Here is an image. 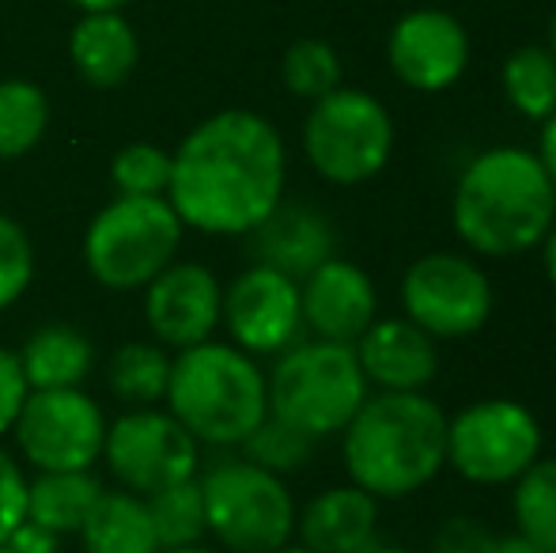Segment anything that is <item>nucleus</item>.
Masks as SVG:
<instances>
[{
  "label": "nucleus",
  "instance_id": "9b49d317",
  "mask_svg": "<svg viewBox=\"0 0 556 553\" xmlns=\"http://www.w3.org/2000/svg\"><path fill=\"white\" fill-rule=\"evenodd\" d=\"M20 455L38 470H91L103 458L106 417L80 387L30 391L12 425Z\"/></svg>",
  "mask_w": 556,
  "mask_h": 553
},
{
  "label": "nucleus",
  "instance_id": "aec40b11",
  "mask_svg": "<svg viewBox=\"0 0 556 553\" xmlns=\"http://www.w3.org/2000/svg\"><path fill=\"white\" fill-rule=\"evenodd\" d=\"M68 58L76 73L91 88H117L132 76L140 58V42L122 12H84V20L68 35Z\"/></svg>",
  "mask_w": 556,
  "mask_h": 553
},
{
  "label": "nucleus",
  "instance_id": "6e6552de",
  "mask_svg": "<svg viewBox=\"0 0 556 553\" xmlns=\"http://www.w3.org/2000/svg\"><path fill=\"white\" fill-rule=\"evenodd\" d=\"M186 224L167 198H117L84 231V266L111 292L144 288L178 259Z\"/></svg>",
  "mask_w": 556,
  "mask_h": 553
},
{
  "label": "nucleus",
  "instance_id": "ddd939ff",
  "mask_svg": "<svg viewBox=\"0 0 556 553\" xmlns=\"http://www.w3.org/2000/svg\"><path fill=\"white\" fill-rule=\"evenodd\" d=\"M220 326L250 356H277L303 338L300 280L273 266H247L231 285H224Z\"/></svg>",
  "mask_w": 556,
  "mask_h": 553
},
{
  "label": "nucleus",
  "instance_id": "f03ea898",
  "mask_svg": "<svg viewBox=\"0 0 556 553\" xmlns=\"http://www.w3.org/2000/svg\"><path fill=\"white\" fill-rule=\"evenodd\" d=\"M553 221L556 186L534 148H484L454 178L451 224L473 259H522L542 247Z\"/></svg>",
  "mask_w": 556,
  "mask_h": 553
},
{
  "label": "nucleus",
  "instance_id": "72a5a7b5",
  "mask_svg": "<svg viewBox=\"0 0 556 553\" xmlns=\"http://www.w3.org/2000/svg\"><path fill=\"white\" fill-rule=\"evenodd\" d=\"M27 474L15 463V455H8L0 448V542L27 519Z\"/></svg>",
  "mask_w": 556,
  "mask_h": 553
},
{
  "label": "nucleus",
  "instance_id": "37998d69",
  "mask_svg": "<svg viewBox=\"0 0 556 553\" xmlns=\"http://www.w3.org/2000/svg\"><path fill=\"white\" fill-rule=\"evenodd\" d=\"M163 553H224V550H208V546H178V550H163Z\"/></svg>",
  "mask_w": 556,
  "mask_h": 553
},
{
  "label": "nucleus",
  "instance_id": "dca6fc26",
  "mask_svg": "<svg viewBox=\"0 0 556 553\" xmlns=\"http://www.w3.org/2000/svg\"><path fill=\"white\" fill-rule=\"evenodd\" d=\"M303 330L311 338L356 345V338L379 318V285L359 262L330 254L300 280Z\"/></svg>",
  "mask_w": 556,
  "mask_h": 553
},
{
  "label": "nucleus",
  "instance_id": "e433bc0d",
  "mask_svg": "<svg viewBox=\"0 0 556 553\" xmlns=\"http://www.w3.org/2000/svg\"><path fill=\"white\" fill-rule=\"evenodd\" d=\"M534 152H538V160H542L545 175H549L553 186H556V114L542 122V134H538V148H534Z\"/></svg>",
  "mask_w": 556,
  "mask_h": 553
},
{
  "label": "nucleus",
  "instance_id": "c03bdc74",
  "mask_svg": "<svg viewBox=\"0 0 556 553\" xmlns=\"http://www.w3.org/2000/svg\"><path fill=\"white\" fill-rule=\"evenodd\" d=\"M545 46H549V50L556 53V12H553V20H549V42H545Z\"/></svg>",
  "mask_w": 556,
  "mask_h": 553
},
{
  "label": "nucleus",
  "instance_id": "4468645a",
  "mask_svg": "<svg viewBox=\"0 0 556 553\" xmlns=\"http://www.w3.org/2000/svg\"><path fill=\"white\" fill-rule=\"evenodd\" d=\"M473 42L462 27L458 15L443 8H413L390 27L387 61L397 84L420 91V96H440L451 91L466 76Z\"/></svg>",
  "mask_w": 556,
  "mask_h": 553
},
{
  "label": "nucleus",
  "instance_id": "6ab92c4d",
  "mask_svg": "<svg viewBox=\"0 0 556 553\" xmlns=\"http://www.w3.org/2000/svg\"><path fill=\"white\" fill-rule=\"evenodd\" d=\"M382 501L352 481L326 486L295 516V542L318 553H364L382 539Z\"/></svg>",
  "mask_w": 556,
  "mask_h": 553
},
{
  "label": "nucleus",
  "instance_id": "2eb2a0df",
  "mask_svg": "<svg viewBox=\"0 0 556 553\" xmlns=\"http://www.w3.org/2000/svg\"><path fill=\"white\" fill-rule=\"evenodd\" d=\"M224 285L201 262H170L144 285V318L155 341L170 349L201 345L220 326Z\"/></svg>",
  "mask_w": 556,
  "mask_h": 553
},
{
  "label": "nucleus",
  "instance_id": "7ed1b4c3",
  "mask_svg": "<svg viewBox=\"0 0 556 553\" xmlns=\"http://www.w3.org/2000/svg\"><path fill=\"white\" fill-rule=\"evenodd\" d=\"M344 478L375 501H409L446 470V414L428 391H371L341 432Z\"/></svg>",
  "mask_w": 556,
  "mask_h": 553
},
{
  "label": "nucleus",
  "instance_id": "79ce46f5",
  "mask_svg": "<svg viewBox=\"0 0 556 553\" xmlns=\"http://www.w3.org/2000/svg\"><path fill=\"white\" fill-rule=\"evenodd\" d=\"M273 553H318V550H311V546H303V542H285V546H280V550H273Z\"/></svg>",
  "mask_w": 556,
  "mask_h": 553
},
{
  "label": "nucleus",
  "instance_id": "393cba45",
  "mask_svg": "<svg viewBox=\"0 0 556 553\" xmlns=\"http://www.w3.org/2000/svg\"><path fill=\"white\" fill-rule=\"evenodd\" d=\"M167 379H170V356L155 341H129L106 364V387H111L117 402H125L132 410L155 406L167 394Z\"/></svg>",
  "mask_w": 556,
  "mask_h": 553
},
{
  "label": "nucleus",
  "instance_id": "9d476101",
  "mask_svg": "<svg viewBox=\"0 0 556 553\" xmlns=\"http://www.w3.org/2000/svg\"><path fill=\"white\" fill-rule=\"evenodd\" d=\"M397 303L402 315L435 341H466L489 326L496 288L469 251H428L405 266Z\"/></svg>",
  "mask_w": 556,
  "mask_h": 553
},
{
  "label": "nucleus",
  "instance_id": "f8f14e48",
  "mask_svg": "<svg viewBox=\"0 0 556 553\" xmlns=\"http://www.w3.org/2000/svg\"><path fill=\"white\" fill-rule=\"evenodd\" d=\"M103 458L122 489L148 497L175 481L198 478L201 443L186 432V425L170 410L140 406L106 425Z\"/></svg>",
  "mask_w": 556,
  "mask_h": 553
},
{
  "label": "nucleus",
  "instance_id": "58836bf2",
  "mask_svg": "<svg viewBox=\"0 0 556 553\" xmlns=\"http://www.w3.org/2000/svg\"><path fill=\"white\" fill-rule=\"evenodd\" d=\"M542 269H545V280H549V288L556 292V221H553V228L545 231V239H542Z\"/></svg>",
  "mask_w": 556,
  "mask_h": 553
},
{
  "label": "nucleus",
  "instance_id": "4c0bfd02",
  "mask_svg": "<svg viewBox=\"0 0 556 553\" xmlns=\"http://www.w3.org/2000/svg\"><path fill=\"white\" fill-rule=\"evenodd\" d=\"M489 553H553V550H545V546H538V542L522 539L519 531H507V535H496V539H492Z\"/></svg>",
  "mask_w": 556,
  "mask_h": 553
},
{
  "label": "nucleus",
  "instance_id": "2f4dec72",
  "mask_svg": "<svg viewBox=\"0 0 556 553\" xmlns=\"http://www.w3.org/2000/svg\"><path fill=\"white\" fill-rule=\"evenodd\" d=\"M35 280V243L8 213H0V311L12 307Z\"/></svg>",
  "mask_w": 556,
  "mask_h": 553
},
{
  "label": "nucleus",
  "instance_id": "a19ab883",
  "mask_svg": "<svg viewBox=\"0 0 556 553\" xmlns=\"http://www.w3.org/2000/svg\"><path fill=\"white\" fill-rule=\"evenodd\" d=\"M364 553H413L409 546H402V542H387V539H379L375 546H367Z\"/></svg>",
  "mask_w": 556,
  "mask_h": 553
},
{
  "label": "nucleus",
  "instance_id": "a878e982",
  "mask_svg": "<svg viewBox=\"0 0 556 553\" xmlns=\"http://www.w3.org/2000/svg\"><path fill=\"white\" fill-rule=\"evenodd\" d=\"M511 527L556 553V455H542L511 481Z\"/></svg>",
  "mask_w": 556,
  "mask_h": 553
},
{
  "label": "nucleus",
  "instance_id": "c9c22d12",
  "mask_svg": "<svg viewBox=\"0 0 556 553\" xmlns=\"http://www.w3.org/2000/svg\"><path fill=\"white\" fill-rule=\"evenodd\" d=\"M4 550L8 553H58L61 550V535L38 527L35 519H23V524L4 539Z\"/></svg>",
  "mask_w": 556,
  "mask_h": 553
},
{
  "label": "nucleus",
  "instance_id": "1a4fd4ad",
  "mask_svg": "<svg viewBox=\"0 0 556 553\" xmlns=\"http://www.w3.org/2000/svg\"><path fill=\"white\" fill-rule=\"evenodd\" d=\"M542 455V420L519 399H481L446 414V470L466 486L507 489Z\"/></svg>",
  "mask_w": 556,
  "mask_h": 553
},
{
  "label": "nucleus",
  "instance_id": "a18cd8bd",
  "mask_svg": "<svg viewBox=\"0 0 556 553\" xmlns=\"http://www.w3.org/2000/svg\"><path fill=\"white\" fill-rule=\"evenodd\" d=\"M0 553H8V550H4V542H0Z\"/></svg>",
  "mask_w": 556,
  "mask_h": 553
},
{
  "label": "nucleus",
  "instance_id": "412c9836",
  "mask_svg": "<svg viewBox=\"0 0 556 553\" xmlns=\"http://www.w3.org/2000/svg\"><path fill=\"white\" fill-rule=\"evenodd\" d=\"M15 356L30 391H58V387H80L91 376L96 345L76 326L50 323L38 326Z\"/></svg>",
  "mask_w": 556,
  "mask_h": 553
},
{
  "label": "nucleus",
  "instance_id": "bb28decb",
  "mask_svg": "<svg viewBox=\"0 0 556 553\" xmlns=\"http://www.w3.org/2000/svg\"><path fill=\"white\" fill-rule=\"evenodd\" d=\"M144 504H148V516H152L160 550H178V546H198V542H205L208 524H205V497H201L198 478L155 489V493L144 497Z\"/></svg>",
  "mask_w": 556,
  "mask_h": 553
},
{
  "label": "nucleus",
  "instance_id": "4be33fe9",
  "mask_svg": "<svg viewBox=\"0 0 556 553\" xmlns=\"http://www.w3.org/2000/svg\"><path fill=\"white\" fill-rule=\"evenodd\" d=\"M84 553H163L144 497L129 489H103L80 531Z\"/></svg>",
  "mask_w": 556,
  "mask_h": 553
},
{
  "label": "nucleus",
  "instance_id": "f3484780",
  "mask_svg": "<svg viewBox=\"0 0 556 553\" xmlns=\"http://www.w3.org/2000/svg\"><path fill=\"white\" fill-rule=\"evenodd\" d=\"M352 353L371 391H428L443 368V341L405 315H379Z\"/></svg>",
  "mask_w": 556,
  "mask_h": 553
},
{
  "label": "nucleus",
  "instance_id": "c85d7f7f",
  "mask_svg": "<svg viewBox=\"0 0 556 553\" xmlns=\"http://www.w3.org/2000/svg\"><path fill=\"white\" fill-rule=\"evenodd\" d=\"M239 448H242V455H247L250 463L280 474V478H292V474H300L303 466L315 458L318 440L303 432V428L280 420L277 414H265L262 425H257L254 432L239 443Z\"/></svg>",
  "mask_w": 556,
  "mask_h": 553
},
{
  "label": "nucleus",
  "instance_id": "a211bd4d",
  "mask_svg": "<svg viewBox=\"0 0 556 553\" xmlns=\"http://www.w3.org/2000/svg\"><path fill=\"white\" fill-rule=\"evenodd\" d=\"M247 239L254 262L280 269V274L295 280H303L315 266H323L330 254H337L333 221L323 209L303 205V201H280Z\"/></svg>",
  "mask_w": 556,
  "mask_h": 553
},
{
  "label": "nucleus",
  "instance_id": "cd10ccee",
  "mask_svg": "<svg viewBox=\"0 0 556 553\" xmlns=\"http://www.w3.org/2000/svg\"><path fill=\"white\" fill-rule=\"evenodd\" d=\"M50 126L46 91L30 80H0V160H20Z\"/></svg>",
  "mask_w": 556,
  "mask_h": 553
},
{
  "label": "nucleus",
  "instance_id": "f704fd0d",
  "mask_svg": "<svg viewBox=\"0 0 556 553\" xmlns=\"http://www.w3.org/2000/svg\"><path fill=\"white\" fill-rule=\"evenodd\" d=\"M27 394H30V387H27L23 368H20V356H15L12 349L0 345V436L12 432V425H15V417H20V406H23Z\"/></svg>",
  "mask_w": 556,
  "mask_h": 553
},
{
  "label": "nucleus",
  "instance_id": "423d86ee",
  "mask_svg": "<svg viewBox=\"0 0 556 553\" xmlns=\"http://www.w3.org/2000/svg\"><path fill=\"white\" fill-rule=\"evenodd\" d=\"M208 535L224 553H273L295 539V504L288 478L250 463L247 455L216 458L198 474Z\"/></svg>",
  "mask_w": 556,
  "mask_h": 553
},
{
  "label": "nucleus",
  "instance_id": "0eeeda50",
  "mask_svg": "<svg viewBox=\"0 0 556 553\" xmlns=\"http://www.w3.org/2000/svg\"><path fill=\"white\" fill-rule=\"evenodd\" d=\"M397 144L394 114L364 88H333L303 118V155L330 186H364L390 167Z\"/></svg>",
  "mask_w": 556,
  "mask_h": 553
},
{
  "label": "nucleus",
  "instance_id": "473e14b6",
  "mask_svg": "<svg viewBox=\"0 0 556 553\" xmlns=\"http://www.w3.org/2000/svg\"><path fill=\"white\" fill-rule=\"evenodd\" d=\"M496 531L477 516H446L432 531V553H489Z\"/></svg>",
  "mask_w": 556,
  "mask_h": 553
},
{
  "label": "nucleus",
  "instance_id": "5701e85b",
  "mask_svg": "<svg viewBox=\"0 0 556 553\" xmlns=\"http://www.w3.org/2000/svg\"><path fill=\"white\" fill-rule=\"evenodd\" d=\"M103 497L91 470H38L27 481V519L53 535H76Z\"/></svg>",
  "mask_w": 556,
  "mask_h": 553
},
{
  "label": "nucleus",
  "instance_id": "7c9ffc66",
  "mask_svg": "<svg viewBox=\"0 0 556 553\" xmlns=\"http://www.w3.org/2000/svg\"><path fill=\"white\" fill-rule=\"evenodd\" d=\"M111 183L114 193L122 198H167L170 186V152L160 144H125L111 163Z\"/></svg>",
  "mask_w": 556,
  "mask_h": 553
},
{
  "label": "nucleus",
  "instance_id": "c756f323",
  "mask_svg": "<svg viewBox=\"0 0 556 553\" xmlns=\"http://www.w3.org/2000/svg\"><path fill=\"white\" fill-rule=\"evenodd\" d=\"M341 58L330 42L323 38H300L285 50V61H280V80L292 91L295 99H315L330 96L333 88H341Z\"/></svg>",
  "mask_w": 556,
  "mask_h": 553
},
{
  "label": "nucleus",
  "instance_id": "ea45409f",
  "mask_svg": "<svg viewBox=\"0 0 556 553\" xmlns=\"http://www.w3.org/2000/svg\"><path fill=\"white\" fill-rule=\"evenodd\" d=\"M80 12H122L129 0H73Z\"/></svg>",
  "mask_w": 556,
  "mask_h": 553
},
{
  "label": "nucleus",
  "instance_id": "b1692460",
  "mask_svg": "<svg viewBox=\"0 0 556 553\" xmlns=\"http://www.w3.org/2000/svg\"><path fill=\"white\" fill-rule=\"evenodd\" d=\"M500 88L519 118L542 126L556 114V53L538 42L511 50L500 68Z\"/></svg>",
  "mask_w": 556,
  "mask_h": 553
},
{
  "label": "nucleus",
  "instance_id": "20e7f679",
  "mask_svg": "<svg viewBox=\"0 0 556 553\" xmlns=\"http://www.w3.org/2000/svg\"><path fill=\"white\" fill-rule=\"evenodd\" d=\"M163 399L201 448H239L269 414V387L257 356L216 338L178 349Z\"/></svg>",
  "mask_w": 556,
  "mask_h": 553
},
{
  "label": "nucleus",
  "instance_id": "39448f33",
  "mask_svg": "<svg viewBox=\"0 0 556 553\" xmlns=\"http://www.w3.org/2000/svg\"><path fill=\"white\" fill-rule=\"evenodd\" d=\"M269 387V414L303 428L315 440L341 436L371 394L352 345H337L323 338H300L277 353L265 372Z\"/></svg>",
  "mask_w": 556,
  "mask_h": 553
},
{
  "label": "nucleus",
  "instance_id": "f257e3e1",
  "mask_svg": "<svg viewBox=\"0 0 556 553\" xmlns=\"http://www.w3.org/2000/svg\"><path fill=\"white\" fill-rule=\"evenodd\" d=\"M288 148L265 114L220 111L170 152L167 201L201 236H250L285 201Z\"/></svg>",
  "mask_w": 556,
  "mask_h": 553
}]
</instances>
